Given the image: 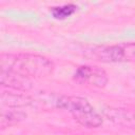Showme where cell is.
Instances as JSON below:
<instances>
[{"label": "cell", "instance_id": "obj_1", "mask_svg": "<svg viewBox=\"0 0 135 135\" xmlns=\"http://www.w3.org/2000/svg\"><path fill=\"white\" fill-rule=\"evenodd\" d=\"M1 69L13 71L19 75L31 78H42L52 75L54 71L53 62L44 56L37 54H2Z\"/></svg>", "mask_w": 135, "mask_h": 135}, {"label": "cell", "instance_id": "obj_2", "mask_svg": "<svg viewBox=\"0 0 135 135\" xmlns=\"http://www.w3.org/2000/svg\"><path fill=\"white\" fill-rule=\"evenodd\" d=\"M56 105L70 113L72 117L85 128H98L102 124V115L85 99L79 96H60Z\"/></svg>", "mask_w": 135, "mask_h": 135}, {"label": "cell", "instance_id": "obj_3", "mask_svg": "<svg viewBox=\"0 0 135 135\" xmlns=\"http://www.w3.org/2000/svg\"><path fill=\"white\" fill-rule=\"evenodd\" d=\"M86 56L105 63L135 62V42L94 46L86 51Z\"/></svg>", "mask_w": 135, "mask_h": 135}, {"label": "cell", "instance_id": "obj_4", "mask_svg": "<svg viewBox=\"0 0 135 135\" xmlns=\"http://www.w3.org/2000/svg\"><path fill=\"white\" fill-rule=\"evenodd\" d=\"M74 79L80 83H88L93 86L103 88L108 83L107 73L95 65H81L76 69Z\"/></svg>", "mask_w": 135, "mask_h": 135}, {"label": "cell", "instance_id": "obj_5", "mask_svg": "<svg viewBox=\"0 0 135 135\" xmlns=\"http://www.w3.org/2000/svg\"><path fill=\"white\" fill-rule=\"evenodd\" d=\"M102 115L115 124L135 129V110L108 107L102 110Z\"/></svg>", "mask_w": 135, "mask_h": 135}, {"label": "cell", "instance_id": "obj_6", "mask_svg": "<svg viewBox=\"0 0 135 135\" xmlns=\"http://www.w3.org/2000/svg\"><path fill=\"white\" fill-rule=\"evenodd\" d=\"M1 84L3 86L12 88L20 91H27L32 88V81L30 78L19 75L13 71L1 69Z\"/></svg>", "mask_w": 135, "mask_h": 135}, {"label": "cell", "instance_id": "obj_7", "mask_svg": "<svg viewBox=\"0 0 135 135\" xmlns=\"http://www.w3.org/2000/svg\"><path fill=\"white\" fill-rule=\"evenodd\" d=\"M1 103L8 108L24 107L31 103V99L27 96L21 94H14L9 92H3L1 94Z\"/></svg>", "mask_w": 135, "mask_h": 135}, {"label": "cell", "instance_id": "obj_8", "mask_svg": "<svg viewBox=\"0 0 135 135\" xmlns=\"http://www.w3.org/2000/svg\"><path fill=\"white\" fill-rule=\"evenodd\" d=\"M25 117H26V114L21 111H17V110H8L7 112L3 111L1 116V127L2 128L9 127L12 124H15L23 120Z\"/></svg>", "mask_w": 135, "mask_h": 135}, {"label": "cell", "instance_id": "obj_9", "mask_svg": "<svg viewBox=\"0 0 135 135\" xmlns=\"http://www.w3.org/2000/svg\"><path fill=\"white\" fill-rule=\"evenodd\" d=\"M77 9V6L73 3H69V4H63V5H59V6H54L51 8V14L55 19H66L69 17H71Z\"/></svg>", "mask_w": 135, "mask_h": 135}]
</instances>
